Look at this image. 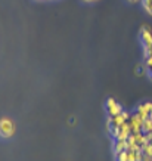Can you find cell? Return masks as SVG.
<instances>
[{
    "label": "cell",
    "instance_id": "15",
    "mask_svg": "<svg viewBox=\"0 0 152 161\" xmlns=\"http://www.w3.org/2000/svg\"><path fill=\"white\" fill-rule=\"evenodd\" d=\"M151 143H152V142H151Z\"/></svg>",
    "mask_w": 152,
    "mask_h": 161
},
{
    "label": "cell",
    "instance_id": "4",
    "mask_svg": "<svg viewBox=\"0 0 152 161\" xmlns=\"http://www.w3.org/2000/svg\"><path fill=\"white\" fill-rule=\"evenodd\" d=\"M128 124H130V127H132V133H139V132H142L143 120L139 117L138 114H130V118H128Z\"/></svg>",
    "mask_w": 152,
    "mask_h": 161
},
{
    "label": "cell",
    "instance_id": "8",
    "mask_svg": "<svg viewBox=\"0 0 152 161\" xmlns=\"http://www.w3.org/2000/svg\"><path fill=\"white\" fill-rule=\"evenodd\" d=\"M140 3H142V8H143V9L146 10V14L152 16V0H142Z\"/></svg>",
    "mask_w": 152,
    "mask_h": 161
},
{
    "label": "cell",
    "instance_id": "3",
    "mask_svg": "<svg viewBox=\"0 0 152 161\" xmlns=\"http://www.w3.org/2000/svg\"><path fill=\"white\" fill-rule=\"evenodd\" d=\"M105 109H106V115H108V118L115 117V115H118L120 112L124 111L123 107L112 98H109L108 101H106V103H105Z\"/></svg>",
    "mask_w": 152,
    "mask_h": 161
},
{
    "label": "cell",
    "instance_id": "7",
    "mask_svg": "<svg viewBox=\"0 0 152 161\" xmlns=\"http://www.w3.org/2000/svg\"><path fill=\"white\" fill-rule=\"evenodd\" d=\"M127 149V143H126V139H114V152L115 154H120Z\"/></svg>",
    "mask_w": 152,
    "mask_h": 161
},
{
    "label": "cell",
    "instance_id": "5",
    "mask_svg": "<svg viewBox=\"0 0 152 161\" xmlns=\"http://www.w3.org/2000/svg\"><path fill=\"white\" fill-rule=\"evenodd\" d=\"M128 118H130V114L126 112V111H123V112H120L118 115H115V117L108 118V121L111 123V127H120L123 123L128 121Z\"/></svg>",
    "mask_w": 152,
    "mask_h": 161
},
{
    "label": "cell",
    "instance_id": "10",
    "mask_svg": "<svg viewBox=\"0 0 152 161\" xmlns=\"http://www.w3.org/2000/svg\"><path fill=\"white\" fill-rule=\"evenodd\" d=\"M115 158H117V161H128V152L127 149L123 152H120V154H115Z\"/></svg>",
    "mask_w": 152,
    "mask_h": 161
},
{
    "label": "cell",
    "instance_id": "1",
    "mask_svg": "<svg viewBox=\"0 0 152 161\" xmlns=\"http://www.w3.org/2000/svg\"><path fill=\"white\" fill-rule=\"evenodd\" d=\"M15 135V123L8 117L0 118V136L3 139H9Z\"/></svg>",
    "mask_w": 152,
    "mask_h": 161
},
{
    "label": "cell",
    "instance_id": "9",
    "mask_svg": "<svg viewBox=\"0 0 152 161\" xmlns=\"http://www.w3.org/2000/svg\"><path fill=\"white\" fill-rule=\"evenodd\" d=\"M152 132V120H145L142 124V133Z\"/></svg>",
    "mask_w": 152,
    "mask_h": 161
},
{
    "label": "cell",
    "instance_id": "13",
    "mask_svg": "<svg viewBox=\"0 0 152 161\" xmlns=\"http://www.w3.org/2000/svg\"><path fill=\"white\" fill-rule=\"evenodd\" d=\"M143 161H152L151 155H143Z\"/></svg>",
    "mask_w": 152,
    "mask_h": 161
},
{
    "label": "cell",
    "instance_id": "6",
    "mask_svg": "<svg viewBox=\"0 0 152 161\" xmlns=\"http://www.w3.org/2000/svg\"><path fill=\"white\" fill-rule=\"evenodd\" d=\"M130 135H132V127H130L128 121H126V123H123L121 126L118 127V132H117L115 139H127Z\"/></svg>",
    "mask_w": 152,
    "mask_h": 161
},
{
    "label": "cell",
    "instance_id": "11",
    "mask_svg": "<svg viewBox=\"0 0 152 161\" xmlns=\"http://www.w3.org/2000/svg\"><path fill=\"white\" fill-rule=\"evenodd\" d=\"M145 67H146V73L149 74V77L152 78V58L145 59Z\"/></svg>",
    "mask_w": 152,
    "mask_h": 161
},
{
    "label": "cell",
    "instance_id": "14",
    "mask_svg": "<svg viewBox=\"0 0 152 161\" xmlns=\"http://www.w3.org/2000/svg\"><path fill=\"white\" fill-rule=\"evenodd\" d=\"M130 3H136V2H142V0H128Z\"/></svg>",
    "mask_w": 152,
    "mask_h": 161
},
{
    "label": "cell",
    "instance_id": "12",
    "mask_svg": "<svg viewBox=\"0 0 152 161\" xmlns=\"http://www.w3.org/2000/svg\"><path fill=\"white\" fill-rule=\"evenodd\" d=\"M134 69H136V74H138V75H142V74L146 73V67H145V65H136Z\"/></svg>",
    "mask_w": 152,
    "mask_h": 161
},
{
    "label": "cell",
    "instance_id": "2",
    "mask_svg": "<svg viewBox=\"0 0 152 161\" xmlns=\"http://www.w3.org/2000/svg\"><path fill=\"white\" fill-rule=\"evenodd\" d=\"M140 42L143 44V55H148L152 50V31L148 27L140 28Z\"/></svg>",
    "mask_w": 152,
    "mask_h": 161
}]
</instances>
